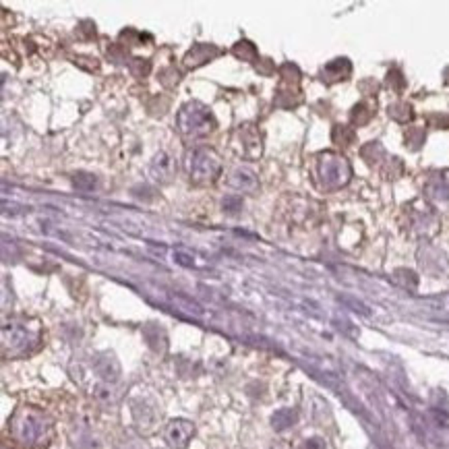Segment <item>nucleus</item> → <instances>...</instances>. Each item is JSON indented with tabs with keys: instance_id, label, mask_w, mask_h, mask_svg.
I'll return each mask as SVG.
<instances>
[{
	"instance_id": "8",
	"label": "nucleus",
	"mask_w": 449,
	"mask_h": 449,
	"mask_svg": "<svg viewBox=\"0 0 449 449\" xmlns=\"http://www.w3.org/2000/svg\"><path fill=\"white\" fill-rule=\"evenodd\" d=\"M172 174H174V160H172V156L166 154V151L156 154V158L149 164V176L156 182H170Z\"/></svg>"
},
{
	"instance_id": "7",
	"label": "nucleus",
	"mask_w": 449,
	"mask_h": 449,
	"mask_svg": "<svg viewBox=\"0 0 449 449\" xmlns=\"http://www.w3.org/2000/svg\"><path fill=\"white\" fill-rule=\"evenodd\" d=\"M219 54H221V50L215 48L213 44H195V46L186 52L184 64H186L189 69H197V66H201V64L213 60V58L219 56Z\"/></svg>"
},
{
	"instance_id": "6",
	"label": "nucleus",
	"mask_w": 449,
	"mask_h": 449,
	"mask_svg": "<svg viewBox=\"0 0 449 449\" xmlns=\"http://www.w3.org/2000/svg\"><path fill=\"white\" fill-rule=\"evenodd\" d=\"M193 435H195V426H193V422H189L184 418L172 420L166 426V433H164L168 445H172L174 449H184L191 443Z\"/></svg>"
},
{
	"instance_id": "12",
	"label": "nucleus",
	"mask_w": 449,
	"mask_h": 449,
	"mask_svg": "<svg viewBox=\"0 0 449 449\" xmlns=\"http://www.w3.org/2000/svg\"><path fill=\"white\" fill-rule=\"evenodd\" d=\"M232 54L234 56H239V58H243V60H255L257 58V48L251 44V42H247V40H243V42H239L234 48H232Z\"/></svg>"
},
{
	"instance_id": "13",
	"label": "nucleus",
	"mask_w": 449,
	"mask_h": 449,
	"mask_svg": "<svg viewBox=\"0 0 449 449\" xmlns=\"http://www.w3.org/2000/svg\"><path fill=\"white\" fill-rule=\"evenodd\" d=\"M294 420H296V414H294L292 410H280V412H276L274 418H271V422H274V426H276L278 430L288 428L290 424H294Z\"/></svg>"
},
{
	"instance_id": "15",
	"label": "nucleus",
	"mask_w": 449,
	"mask_h": 449,
	"mask_svg": "<svg viewBox=\"0 0 449 449\" xmlns=\"http://www.w3.org/2000/svg\"><path fill=\"white\" fill-rule=\"evenodd\" d=\"M174 261H176L178 265H182V267H195V265H197V257H195L191 251L182 249V247L174 249Z\"/></svg>"
},
{
	"instance_id": "1",
	"label": "nucleus",
	"mask_w": 449,
	"mask_h": 449,
	"mask_svg": "<svg viewBox=\"0 0 449 449\" xmlns=\"http://www.w3.org/2000/svg\"><path fill=\"white\" fill-rule=\"evenodd\" d=\"M11 428H13L15 439L23 447H38V445H44L48 441L52 426L42 412H38L34 408H21L13 416Z\"/></svg>"
},
{
	"instance_id": "2",
	"label": "nucleus",
	"mask_w": 449,
	"mask_h": 449,
	"mask_svg": "<svg viewBox=\"0 0 449 449\" xmlns=\"http://www.w3.org/2000/svg\"><path fill=\"white\" fill-rule=\"evenodd\" d=\"M176 127L184 137H205L213 133L215 129V119L211 114V110L201 104V101H189L184 104L178 114H176Z\"/></svg>"
},
{
	"instance_id": "3",
	"label": "nucleus",
	"mask_w": 449,
	"mask_h": 449,
	"mask_svg": "<svg viewBox=\"0 0 449 449\" xmlns=\"http://www.w3.org/2000/svg\"><path fill=\"white\" fill-rule=\"evenodd\" d=\"M186 174L189 178L195 182V184H209L213 182L219 172H221V160L219 156L213 151V149H207V147H199V149H193L189 156H186Z\"/></svg>"
},
{
	"instance_id": "16",
	"label": "nucleus",
	"mask_w": 449,
	"mask_h": 449,
	"mask_svg": "<svg viewBox=\"0 0 449 449\" xmlns=\"http://www.w3.org/2000/svg\"><path fill=\"white\" fill-rule=\"evenodd\" d=\"M221 207H223V211H228V213H239V211L243 209V197H241V195H228V197H223Z\"/></svg>"
},
{
	"instance_id": "4",
	"label": "nucleus",
	"mask_w": 449,
	"mask_h": 449,
	"mask_svg": "<svg viewBox=\"0 0 449 449\" xmlns=\"http://www.w3.org/2000/svg\"><path fill=\"white\" fill-rule=\"evenodd\" d=\"M319 180L325 189L333 191L344 186L350 176H352V168L346 162V158L338 156V154H323L319 158V168H317Z\"/></svg>"
},
{
	"instance_id": "18",
	"label": "nucleus",
	"mask_w": 449,
	"mask_h": 449,
	"mask_svg": "<svg viewBox=\"0 0 449 449\" xmlns=\"http://www.w3.org/2000/svg\"><path fill=\"white\" fill-rule=\"evenodd\" d=\"M306 449H325V445L319 439H311V441H306Z\"/></svg>"
},
{
	"instance_id": "5",
	"label": "nucleus",
	"mask_w": 449,
	"mask_h": 449,
	"mask_svg": "<svg viewBox=\"0 0 449 449\" xmlns=\"http://www.w3.org/2000/svg\"><path fill=\"white\" fill-rule=\"evenodd\" d=\"M234 147L243 158H259L261 156V135L257 133V129H253L251 125H245L236 131L234 137Z\"/></svg>"
},
{
	"instance_id": "11",
	"label": "nucleus",
	"mask_w": 449,
	"mask_h": 449,
	"mask_svg": "<svg viewBox=\"0 0 449 449\" xmlns=\"http://www.w3.org/2000/svg\"><path fill=\"white\" fill-rule=\"evenodd\" d=\"M71 182H73V186H75L77 191H81V193H91V191L95 189V184H97L95 176H93V174H87V172H77V174H73Z\"/></svg>"
},
{
	"instance_id": "14",
	"label": "nucleus",
	"mask_w": 449,
	"mask_h": 449,
	"mask_svg": "<svg viewBox=\"0 0 449 449\" xmlns=\"http://www.w3.org/2000/svg\"><path fill=\"white\" fill-rule=\"evenodd\" d=\"M333 141L338 145H350L354 141V131H350L348 127H342L338 125L333 129Z\"/></svg>"
},
{
	"instance_id": "10",
	"label": "nucleus",
	"mask_w": 449,
	"mask_h": 449,
	"mask_svg": "<svg viewBox=\"0 0 449 449\" xmlns=\"http://www.w3.org/2000/svg\"><path fill=\"white\" fill-rule=\"evenodd\" d=\"M350 71H352V66H350V62H348L346 58H335V60H331L329 64H325V69H323L321 75H323V79H325L327 83H335V81L348 79Z\"/></svg>"
},
{
	"instance_id": "17",
	"label": "nucleus",
	"mask_w": 449,
	"mask_h": 449,
	"mask_svg": "<svg viewBox=\"0 0 449 449\" xmlns=\"http://www.w3.org/2000/svg\"><path fill=\"white\" fill-rule=\"evenodd\" d=\"M149 60H145V58H133V62H131V71L137 75V77H145L147 73H149Z\"/></svg>"
},
{
	"instance_id": "9",
	"label": "nucleus",
	"mask_w": 449,
	"mask_h": 449,
	"mask_svg": "<svg viewBox=\"0 0 449 449\" xmlns=\"http://www.w3.org/2000/svg\"><path fill=\"white\" fill-rule=\"evenodd\" d=\"M228 186L243 191V193H253L259 186V180L255 176V172H251L249 168H236L230 176H228Z\"/></svg>"
}]
</instances>
